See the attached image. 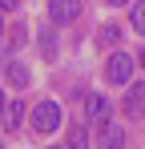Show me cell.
Masks as SVG:
<instances>
[{"instance_id":"1","label":"cell","mask_w":145,"mask_h":149,"mask_svg":"<svg viewBox=\"0 0 145 149\" xmlns=\"http://www.w3.org/2000/svg\"><path fill=\"white\" fill-rule=\"evenodd\" d=\"M32 129L36 133H56L61 129V105H52V101L32 105Z\"/></svg>"},{"instance_id":"2","label":"cell","mask_w":145,"mask_h":149,"mask_svg":"<svg viewBox=\"0 0 145 149\" xmlns=\"http://www.w3.org/2000/svg\"><path fill=\"white\" fill-rule=\"evenodd\" d=\"M105 77H109V85H129V77H133V56L113 52V56H109V69H105Z\"/></svg>"},{"instance_id":"3","label":"cell","mask_w":145,"mask_h":149,"mask_svg":"<svg viewBox=\"0 0 145 149\" xmlns=\"http://www.w3.org/2000/svg\"><path fill=\"white\" fill-rule=\"evenodd\" d=\"M48 16H52V24H72L81 16V4L77 0H48Z\"/></svg>"},{"instance_id":"4","label":"cell","mask_w":145,"mask_h":149,"mask_svg":"<svg viewBox=\"0 0 145 149\" xmlns=\"http://www.w3.org/2000/svg\"><path fill=\"white\" fill-rule=\"evenodd\" d=\"M85 113H89V121H93V125H109L113 105H109V97H101V93H89V101H85Z\"/></svg>"},{"instance_id":"5","label":"cell","mask_w":145,"mask_h":149,"mask_svg":"<svg viewBox=\"0 0 145 149\" xmlns=\"http://www.w3.org/2000/svg\"><path fill=\"white\" fill-rule=\"evenodd\" d=\"M125 145V129L121 125H101V149H121Z\"/></svg>"},{"instance_id":"6","label":"cell","mask_w":145,"mask_h":149,"mask_svg":"<svg viewBox=\"0 0 145 149\" xmlns=\"http://www.w3.org/2000/svg\"><path fill=\"white\" fill-rule=\"evenodd\" d=\"M125 113H129V117H145V85L129 89V97H125Z\"/></svg>"},{"instance_id":"7","label":"cell","mask_w":145,"mask_h":149,"mask_svg":"<svg viewBox=\"0 0 145 149\" xmlns=\"http://www.w3.org/2000/svg\"><path fill=\"white\" fill-rule=\"evenodd\" d=\"M0 117H4V125H8V129H16V125L24 121V105H20V101H8Z\"/></svg>"},{"instance_id":"8","label":"cell","mask_w":145,"mask_h":149,"mask_svg":"<svg viewBox=\"0 0 145 149\" xmlns=\"http://www.w3.org/2000/svg\"><path fill=\"white\" fill-rule=\"evenodd\" d=\"M65 149H89V137H85V129H81V125H72V129H69Z\"/></svg>"},{"instance_id":"9","label":"cell","mask_w":145,"mask_h":149,"mask_svg":"<svg viewBox=\"0 0 145 149\" xmlns=\"http://www.w3.org/2000/svg\"><path fill=\"white\" fill-rule=\"evenodd\" d=\"M40 52H45V61H56V32L52 28L40 32Z\"/></svg>"},{"instance_id":"10","label":"cell","mask_w":145,"mask_h":149,"mask_svg":"<svg viewBox=\"0 0 145 149\" xmlns=\"http://www.w3.org/2000/svg\"><path fill=\"white\" fill-rule=\"evenodd\" d=\"M129 24L137 28V32H145V0H137V4L129 8Z\"/></svg>"},{"instance_id":"11","label":"cell","mask_w":145,"mask_h":149,"mask_svg":"<svg viewBox=\"0 0 145 149\" xmlns=\"http://www.w3.org/2000/svg\"><path fill=\"white\" fill-rule=\"evenodd\" d=\"M8 81H12L16 89H24V85H28V69H24V65H8Z\"/></svg>"},{"instance_id":"12","label":"cell","mask_w":145,"mask_h":149,"mask_svg":"<svg viewBox=\"0 0 145 149\" xmlns=\"http://www.w3.org/2000/svg\"><path fill=\"white\" fill-rule=\"evenodd\" d=\"M117 40H121V28L117 24H105V28H101V45H117Z\"/></svg>"},{"instance_id":"13","label":"cell","mask_w":145,"mask_h":149,"mask_svg":"<svg viewBox=\"0 0 145 149\" xmlns=\"http://www.w3.org/2000/svg\"><path fill=\"white\" fill-rule=\"evenodd\" d=\"M16 4H20V0H0V8H16Z\"/></svg>"},{"instance_id":"14","label":"cell","mask_w":145,"mask_h":149,"mask_svg":"<svg viewBox=\"0 0 145 149\" xmlns=\"http://www.w3.org/2000/svg\"><path fill=\"white\" fill-rule=\"evenodd\" d=\"M4 105H8V101H4V89H0V113H4Z\"/></svg>"},{"instance_id":"15","label":"cell","mask_w":145,"mask_h":149,"mask_svg":"<svg viewBox=\"0 0 145 149\" xmlns=\"http://www.w3.org/2000/svg\"><path fill=\"white\" fill-rule=\"evenodd\" d=\"M137 61H141V65H145V49H141V56H137Z\"/></svg>"},{"instance_id":"16","label":"cell","mask_w":145,"mask_h":149,"mask_svg":"<svg viewBox=\"0 0 145 149\" xmlns=\"http://www.w3.org/2000/svg\"><path fill=\"white\" fill-rule=\"evenodd\" d=\"M109 4H125V0H109Z\"/></svg>"},{"instance_id":"17","label":"cell","mask_w":145,"mask_h":149,"mask_svg":"<svg viewBox=\"0 0 145 149\" xmlns=\"http://www.w3.org/2000/svg\"><path fill=\"white\" fill-rule=\"evenodd\" d=\"M0 32H4V20H0Z\"/></svg>"},{"instance_id":"18","label":"cell","mask_w":145,"mask_h":149,"mask_svg":"<svg viewBox=\"0 0 145 149\" xmlns=\"http://www.w3.org/2000/svg\"><path fill=\"white\" fill-rule=\"evenodd\" d=\"M0 149H4V141H0Z\"/></svg>"}]
</instances>
